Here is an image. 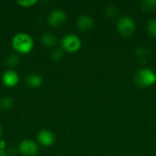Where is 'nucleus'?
Returning <instances> with one entry per match:
<instances>
[{
    "instance_id": "f257e3e1",
    "label": "nucleus",
    "mask_w": 156,
    "mask_h": 156,
    "mask_svg": "<svg viewBox=\"0 0 156 156\" xmlns=\"http://www.w3.org/2000/svg\"><path fill=\"white\" fill-rule=\"evenodd\" d=\"M12 48L21 55H27L34 48V40L32 37L26 32H19L13 36L11 39Z\"/></svg>"
},
{
    "instance_id": "f03ea898",
    "label": "nucleus",
    "mask_w": 156,
    "mask_h": 156,
    "mask_svg": "<svg viewBox=\"0 0 156 156\" xmlns=\"http://www.w3.org/2000/svg\"><path fill=\"white\" fill-rule=\"evenodd\" d=\"M133 81L140 88L151 87L156 83V73L148 68L141 69L135 73Z\"/></svg>"
},
{
    "instance_id": "7ed1b4c3",
    "label": "nucleus",
    "mask_w": 156,
    "mask_h": 156,
    "mask_svg": "<svg viewBox=\"0 0 156 156\" xmlns=\"http://www.w3.org/2000/svg\"><path fill=\"white\" fill-rule=\"evenodd\" d=\"M60 45L63 51H66L68 53H76L81 48L82 42L78 35L69 33L62 37L60 40Z\"/></svg>"
},
{
    "instance_id": "20e7f679",
    "label": "nucleus",
    "mask_w": 156,
    "mask_h": 156,
    "mask_svg": "<svg viewBox=\"0 0 156 156\" xmlns=\"http://www.w3.org/2000/svg\"><path fill=\"white\" fill-rule=\"evenodd\" d=\"M116 27L118 32L124 37H131L136 30L135 21L128 16L120 17L117 21Z\"/></svg>"
},
{
    "instance_id": "39448f33",
    "label": "nucleus",
    "mask_w": 156,
    "mask_h": 156,
    "mask_svg": "<svg viewBox=\"0 0 156 156\" xmlns=\"http://www.w3.org/2000/svg\"><path fill=\"white\" fill-rule=\"evenodd\" d=\"M18 153L23 156H36L38 154L39 147L37 143L30 139L21 141L17 146Z\"/></svg>"
},
{
    "instance_id": "423d86ee",
    "label": "nucleus",
    "mask_w": 156,
    "mask_h": 156,
    "mask_svg": "<svg viewBox=\"0 0 156 156\" xmlns=\"http://www.w3.org/2000/svg\"><path fill=\"white\" fill-rule=\"evenodd\" d=\"M67 20L66 13L61 9H54L52 10L47 18L48 24L52 27H58L63 25Z\"/></svg>"
},
{
    "instance_id": "0eeeda50",
    "label": "nucleus",
    "mask_w": 156,
    "mask_h": 156,
    "mask_svg": "<svg viewBox=\"0 0 156 156\" xmlns=\"http://www.w3.org/2000/svg\"><path fill=\"white\" fill-rule=\"evenodd\" d=\"M37 144L43 146V147H50L51 145L54 144L56 141V136L53 132L50 130H41L38 132L37 135Z\"/></svg>"
},
{
    "instance_id": "6e6552de",
    "label": "nucleus",
    "mask_w": 156,
    "mask_h": 156,
    "mask_svg": "<svg viewBox=\"0 0 156 156\" xmlns=\"http://www.w3.org/2000/svg\"><path fill=\"white\" fill-rule=\"evenodd\" d=\"M2 83L7 88H14L19 82V75L17 72L12 69H6L3 72L1 76Z\"/></svg>"
},
{
    "instance_id": "1a4fd4ad",
    "label": "nucleus",
    "mask_w": 156,
    "mask_h": 156,
    "mask_svg": "<svg viewBox=\"0 0 156 156\" xmlns=\"http://www.w3.org/2000/svg\"><path fill=\"white\" fill-rule=\"evenodd\" d=\"M77 27L81 32H90L94 28V20L89 15H81L77 19Z\"/></svg>"
},
{
    "instance_id": "9d476101",
    "label": "nucleus",
    "mask_w": 156,
    "mask_h": 156,
    "mask_svg": "<svg viewBox=\"0 0 156 156\" xmlns=\"http://www.w3.org/2000/svg\"><path fill=\"white\" fill-rule=\"evenodd\" d=\"M25 82L27 84V86H28L29 88L31 89H37L39 88L42 83H43V79L42 77L36 73V72H33V73H30L29 75H27L25 79Z\"/></svg>"
},
{
    "instance_id": "9b49d317",
    "label": "nucleus",
    "mask_w": 156,
    "mask_h": 156,
    "mask_svg": "<svg viewBox=\"0 0 156 156\" xmlns=\"http://www.w3.org/2000/svg\"><path fill=\"white\" fill-rule=\"evenodd\" d=\"M40 42L41 44L48 48H53L57 46L58 44V39L56 37V36L52 33H44L41 37H40Z\"/></svg>"
},
{
    "instance_id": "f8f14e48",
    "label": "nucleus",
    "mask_w": 156,
    "mask_h": 156,
    "mask_svg": "<svg viewBox=\"0 0 156 156\" xmlns=\"http://www.w3.org/2000/svg\"><path fill=\"white\" fill-rule=\"evenodd\" d=\"M15 101L11 97H4L0 99V110L9 111L14 106Z\"/></svg>"
},
{
    "instance_id": "ddd939ff",
    "label": "nucleus",
    "mask_w": 156,
    "mask_h": 156,
    "mask_svg": "<svg viewBox=\"0 0 156 156\" xmlns=\"http://www.w3.org/2000/svg\"><path fill=\"white\" fill-rule=\"evenodd\" d=\"M19 62H20V58L16 54H9L5 58V63L9 68L16 67L19 64Z\"/></svg>"
},
{
    "instance_id": "4468645a",
    "label": "nucleus",
    "mask_w": 156,
    "mask_h": 156,
    "mask_svg": "<svg viewBox=\"0 0 156 156\" xmlns=\"http://www.w3.org/2000/svg\"><path fill=\"white\" fill-rule=\"evenodd\" d=\"M141 8L144 11H153L156 8V0H143L141 3Z\"/></svg>"
},
{
    "instance_id": "2eb2a0df",
    "label": "nucleus",
    "mask_w": 156,
    "mask_h": 156,
    "mask_svg": "<svg viewBox=\"0 0 156 156\" xmlns=\"http://www.w3.org/2000/svg\"><path fill=\"white\" fill-rule=\"evenodd\" d=\"M63 56H64V51H63L62 48H56L50 53V57H51V58L54 61H59V60H61L62 58H63Z\"/></svg>"
},
{
    "instance_id": "dca6fc26",
    "label": "nucleus",
    "mask_w": 156,
    "mask_h": 156,
    "mask_svg": "<svg viewBox=\"0 0 156 156\" xmlns=\"http://www.w3.org/2000/svg\"><path fill=\"white\" fill-rule=\"evenodd\" d=\"M146 29L150 35L153 37H156V18H153L148 21L146 25Z\"/></svg>"
},
{
    "instance_id": "f3484780",
    "label": "nucleus",
    "mask_w": 156,
    "mask_h": 156,
    "mask_svg": "<svg viewBox=\"0 0 156 156\" xmlns=\"http://www.w3.org/2000/svg\"><path fill=\"white\" fill-rule=\"evenodd\" d=\"M135 53H136V56L140 59H146V58L149 54V50L144 47H139V48H137Z\"/></svg>"
},
{
    "instance_id": "a211bd4d",
    "label": "nucleus",
    "mask_w": 156,
    "mask_h": 156,
    "mask_svg": "<svg viewBox=\"0 0 156 156\" xmlns=\"http://www.w3.org/2000/svg\"><path fill=\"white\" fill-rule=\"evenodd\" d=\"M105 12H106V14H107L108 16H110V17H115V16H118L119 10H118V8L116 6L111 5H108L105 8Z\"/></svg>"
},
{
    "instance_id": "6ab92c4d",
    "label": "nucleus",
    "mask_w": 156,
    "mask_h": 156,
    "mask_svg": "<svg viewBox=\"0 0 156 156\" xmlns=\"http://www.w3.org/2000/svg\"><path fill=\"white\" fill-rule=\"evenodd\" d=\"M37 3V0H22V1L18 0V1H16V4L23 7H31L32 5H34Z\"/></svg>"
},
{
    "instance_id": "aec40b11",
    "label": "nucleus",
    "mask_w": 156,
    "mask_h": 156,
    "mask_svg": "<svg viewBox=\"0 0 156 156\" xmlns=\"http://www.w3.org/2000/svg\"><path fill=\"white\" fill-rule=\"evenodd\" d=\"M2 133H3V127H2V125L0 124V138H1V136H2Z\"/></svg>"
},
{
    "instance_id": "412c9836",
    "label": "nucleus",
    "mask_w": 156,
    "mask_h": 156,
    "mask_svg": "<svg viewBox=\"0 0 156 156\" xmlns=\"http://www.w3.org/2000/svg\"><path fill=\"white\" fill-rule=\"evenodd\" d=\"M132 156H136V155H132Z\"/></svg>"
}]
</instances>
